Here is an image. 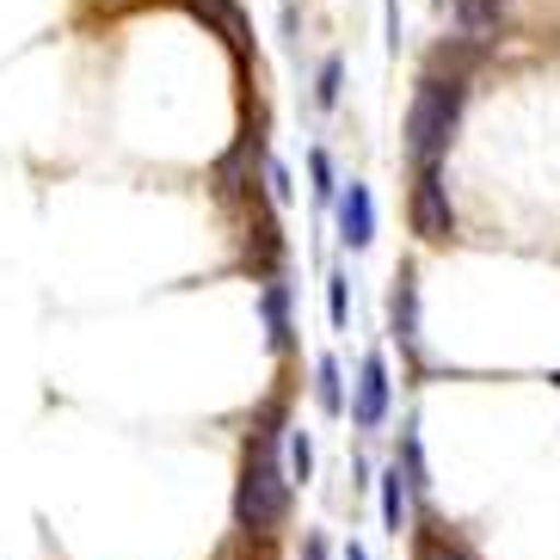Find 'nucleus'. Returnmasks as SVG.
Wrapping results in <instances>:
<instances>
[{"mask_svg":"<svg viewBox=\"0 0 560 560\" xmlns=\"http://www.w3.org/2000/svg\"><path fill=\"white\" fill-rule=\"evenodd\" d=\"M308 173H314V198L327 203V198H332V161H327V154H320V149L308 154Z\"/></svg>","mask_w":560,"mask_h":560,"instance_id":"obj_16","label":"nucleus"},{"mask_svg":"<svg viewBox=\"0 0 560 560\" xmlns=\"http://www.w3.org/2000/svg\"><path fill=\"white\" fill-rule=\"evenodd\" d=\"M339 86H346V62H339V56H327V62H320V86H314V100L339 105Z\"/></svg>","mask_w":560,"mask_h":560,"instance_id":"obj_14","label":"nucleus"},{"mask_svg":"<svg viewBox=\"0 0 560 560\" xmlns=\"http://www.w3.org/2000/svg\"><path fill=\"white\" fill-rule=\"evenodd\" d=\"M346 560H370V555H363V548H358V542H351V548H346Z\"/></svg>","mask_w":560,"mask_h":560,"instance_id":"obj_18","label":"nucleus"},{"mask_svg":"<svg viewBox=\"0 0 560 560\" xmlns=\"http://www.w3.org/2000/svg\"><path fill=\"white\" fill-rule=\"evenodd\" d=\"M456 117H462V74H425L412 86V105H407V154L419 173H438L450 154V136H456Z\"/></svg>","mask_w":560,"mask_h":560,"instance_id":"obj_1","label":"nucleus"},{"mask_svg":"<svg viewBox=\"0 0 560 560\" xmlns=\"http://www.w3.org/2000/svg\"><path fill=\"white\" fill-rule=\"evenodd\" d=\"M376 487H382V524H388V529L400 536V529H407V499H412L407 475H400V468H388V475H382Z\"/></svg>","mask_w":560,"mask_h":560,"instance_id":"obj_9","label":"nucleus"},{"mask_svg":"<svg viewBox=\"0 0 560 560\" xmlns=\"http://www.w3.org/2000/svg\"><path fill=\"white\" fill-rule=\"evenodd\" d=\"M327 314H332V327H346V320H351V290H346V271H332V278H327Z\"/></svg>","mask_w":560,"mask_h":560,"instance_id":"obj_15","label":"nucleus"},{"mask_svg":"<svg viewBox=\"0 0 560 560\" xmlns=\"http://www.w3.org/2000/svg\"><path fill=\"white\" fill-rule=\"evenodd\" d=\"M412 234L419 241H450L456 234V210H450V185L444 173H419L412 179Z\"/></svg>","mask_w":560,"mask_h":560,"instance_id":"obj_3","label":"nucleus"},{"mask_svg":"<svg viewBox=\"0 0 560 560\" xmlns=\"http://www.w3.org/2000/svg\"><path fill=\"white\" fill-rule=\"evenodd\" d=\"M198 13H215V19H222V32H229L234 50H247V19L234 13V0H198Z\"/></svg>","mask_w":560,"mask_h":560,"instance_id":"obj_12","label":"nucleus"},{"mask_svg":"<svg viewBox=\"0 0 560 560\" xmlns=\"http://www.w3.org/2000/svg\"><path fill=\"white\" fill-rule=\"evenodd\" d=\"M388 400H395V388H388V363H382V351H370V358L358 363V388H351V425L376 431L382 419H388Z\"/></svg>","mask_w":560,"mask_h":560,"instance_id":"obj_4","label":"nucleus"},{"mask_svg":"<svg viewBox=\"0 0 560 560\" xmlns=\"http://www.w3.org/2000/svg\"><path fill=\"white\" fill-rule=\"evenodd\" d=\"M555 382H560V376H555Z\"/></svg>","mask_w":560,"mask_h":560,"instance_id":"obj_19","label":"nucleus"},{"mask_svg":"<svg viewBox=\"0 0 560 560\" xmlns=\"http://www.w3.org/2000/svg\"><path fill=\"white\" fill-rule=\"evenodd\" d=\"M388 327H395L400 351H419V283H412V271H400V283H395V302H388Z\"/></svg>","mask_w":560,"mask_h":560,"instance_id":"obj_6","label":"nucleus"},{"mask_svg":"<svg viewBox=\"0 0 560 560\" xmlns=\"http://www.w3.org/2000/svg\"><path fill=\"white\" fill-rule=\"evenodd\" d=\"M314 400H320V412H332V419L346 412V382H339V363L332 358L314 363Z\"/></svg>","mask_w":560,"mask_h":560,"instance_id":"obj_10","label":"nucleus"},{"mask_svg":"<svg viewBox=\"0 0 560 560\" xmlns=\"http://www.w3.org/2000/svg\"><path fill=\"white\" fill-rule=\"evenodd\" d=\"M259 314H265V339H271V351H290V290H283L278 278L265 283Z\"/></svg>","mask_w":560,"mask_h":560,"instance_id":"obj_7","label":"nucleus"},{"mask_svg":"<svg viewBox=\"0 0 560 560\" xmlns=\"http://www.w3.org/2000/svg\"><path fill=\"white\" fill-rule=\"evenodd\" d=\"M290 511V468L278 462V438L265 431L247 456V475H241V493H234V524L247 536H271Z\"/></svg>","mask_w":560,"mask_h":560,"instance_id":"obj_2","label":"nucleus"},{"mask_svg":"<svg viewBox=\"0 0 560 560\" xmlns=\"http://www.w3.org/2000/svg\"><path fill=\"white\" fill-rule=\"evenodd\" d=\"M400 462H407V487H412V499H425V493H431V480H425V450H419L412 425L400 431Z\"/></svg>","mask_w":560,"mask_h":560,"instance_id":"obj_11","label":"nucleus"},{"mask_svg":"<svg viewBox=\"0 0 560 560\" xmlns=\"http://www.w3.org/2000/svg\"><path fill=\"white\" fill-rule=\"evenodd\" d=\"M290 480H314V438L290 431Z\"/></svg>","mask_w":560,"mask_h":560,"instance_id":"obj_13","label":"nucleus"},{"mask_svg":"<svg viewBox=\"0 0 560 560\" xmlns=\"http://www.w3.org/2000/svg\"><path fill=\"white\" fill-rule=\"evenodd\" d=\"M499 19H505V0H462V37L468 44L499 37Z\"/></svg>","mask_w":560,"mask_h":560,"instance_id":"obj_8","label":"nucleus"},{"mask_svg":"<svg viewBox=\"0 0 560 560\" xmlns=\"http://www.w3.org/2000/svg\"><path fill=\"white\" fill-rule=\"evenodd\" d=\"M339 229H346V247L363 253L370 241H376V203H370V185L351 179L346 198H339Z\"/></svg>","mask_w":560,"mask_h":560,"instance_id":"obj_5","label":"nucleus"},{"mask_svg":"<svg viewBox=\"0 0 560 560\" xmlns=\"http://www.w3.org/2000/svg\"><path fill=\"white\" fill-rule=\"evenodd\" d=\"M302 560H327V536H308V542H302Z\"/></svg>","mask_w":560,"mask_h":560,"instance_id":"obj_17","label":"nucleus"}]
</instances>
